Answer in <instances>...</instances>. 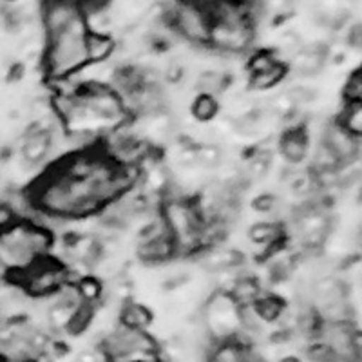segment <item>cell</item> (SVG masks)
I'll return each mask as SVG.
<instances>
[{
  "label": "cell",
  "mask_w": 362,
  "mask_h": 362,
  "mask_svg": "<svg viewBox=\"0 0 362 362\" xmlns=\"http://www.w3.org/2000/svg\"><path fill=\"white\" fill-rule=\"evenodd\" d=\"M54 232L31 219H21L0 232V274L17 279L40 259L53 255Z\"/></svg>",
  "instance_id": "1"
},
{
  "label": "cell",
  "mask_w": 362,
  "mask_h": 362,
  "mask_svg": "<svg viewBox=\"0 0 362 362\" xmlns=\"http://www.w3.org/2000/svg\"><path fill=\"white\" fill-rule=\"evenodd\" d=\"M87 35V21H82L62 33L45 38L40 66L47 82L57 83L73 78L89 64Z\"/></svg>",
  "instance_id": "2"
},
{
  "label": "cell",
  "mask_w": 362,
  "mask_h": 362,
  "mask_svg": "<svg viewBox=\"0 0 362 362\" xmlns=\"http://www.w3.org/2000/svg\"><path fill=\"white\" fill-rule=\"evenodd\" d=\"M100 351L109 362H161L160 348L147 329L118 325L103 335Z\"/></svg>",
  "instance_id": "3"
},
{
  "label": "cell",
  "mask_w": 362,
  "mask_h": 362,
  "mask_svg": "<svg viewBox=\"0 0 362 362\" xmlns=\"http://www.w3.org/2000/svg\"><path fill=\"white\" fill-rule=\"evenodd\" d=\"M199 319L216 342L230 341L241 332V306L232 299L228 292L216 290L205 300Z\"/></svg>",
  "instance_id": "4"
},
{
  "label": "cell",
  "mask_w": 362,
  "mask_h": 362,
  "mask_svg": "<svg viewBox=\"0 0 362 362\" xmlns=\"http://www.w3.org/2000/svg\"><path fill=\"white\" fill-rule=\"evenodd\" d=\"M15 281L22 284V288L28 292L31 299H45L73 279H71L66 263H62L54 255H47Z\"/></svg>",
  "instance_id": "5"
},
{
  "label": "cell",
  "mask_w": 362,
  "mask_h": 362,
  "mask_svg": "<svg viewBox=\"0 0 362 362\" xmlns=\"http://www.w3.org/2000/svg\"><path fill=\"white\" fill-rule=\"evenodd\" d=\"M54 125L49 127V125L31 122L21 134L18 153H21V161L29 170L38 169V167H42V165H45L51 160V154H53V134H51V129Z\"/></svg>",
  "instance_id": "6"
},
{
  "label": "cell",
  "mask_w": 362,
  "mask_h": 362,
  "mask_svg": "<svg viewBox=\"0 0 362 362\" xmlns=\"http://www.w3.org/2000/svg\"><path fill=\"white\" fill-rule=\"evenodd\" d=\"M319 141L328 148L329 153L334 154V158L339 161L341 167L361 158V140H357L354 134L346 131L339 124V119L325 124Z\"/></svg>",
  "instance_id": "7"
},
{
  "label": "cell",
  "mask_w": 362,
  "mask_h": 362,
  "mask_svg": "<svg viewBox=\"0 0 362 362\" xmlns=\"http://www.w3.org/2000/svg\"><path fill=\"white\" fill-rule=\"evenodd\" d=\"M277 153L290 167H300L310 156V134L306 125H288L277 140Z\"/></svg>",
  "instance_id": "8"
},
{
  "label": "cell",
  "mask_w": 362,
  "mask_h": 362,
  "mask_svg": "<svg viewBox=\"0 0 362 362\" xmlns=\"http://www.w3.org/2000/svg\"><path fill=\"white\" fill-rule=\"evenodd\" d=\"M136 252H138V257H140L141 263L154 264V267L169 263V261L177 257L176 243H174L173 235L169 232L151 239H138Z\"/></svg>",
  "instance_id": "9"
},
{
  "label": "cell",
  "mask_w": 362,
  "mask_h": 362,
  "mask_svg": "<svg viewBox=\"0 0 362 362\" xmlns=\"http://www.w3.org/2000/svg\"><path fill=\"white\" fill-rule=\"evenodd\" d=\"M326 54L328 47L322 44L303 45L299 53L288 62V71L296 73L300 78H313L325 67Z\"/></svg>",
  "instance_id": "10"
},
{
  "label": "cell",
  "mask_w": 362,
  "mask_h": 362,
  "mask_svg": "<svg viewBox=\"0 0 362 362\" xmlns=\"http://www.w3.org/2000/svg\"><path fill=\"white\" fill-rule=\"evenodd\" d=\"M228 87H230V78L221 69H203L192 80V90L196 95H210L219 98L228 90Z\"/></svg>",
  "instance_id": "11"
},
{
  "label": "cell",
  "mask_w": 362,
  "mask_h": 362,
  "mask_svg": "<svg viewBox=\"0 0 362 362\" xmlns=\"http://www.w3.org/2000/svg\"><path fill=\"white\" fill-rule=\"evenodd\" d=\"M118 321L122 325L129 326V328H138V329H147L148 326L153 325L154 317L153 312L147 308L141 303H136V300L127 299L125 303H122L118 312Z\"/></svg>",
  "instance_id": "12"
},
{
  "label": "cell",
  "mask_w": 362,
  "mask_h": 362,
  "mask_svg": "<svg viewBox=\"0 0 362 362\" xmlns=\"http://www.w3.org/2000/svg\"><path fill=\"white\" fill-rule=\"evenodd\" d=\"M228 293H230L232 299H234L239 306H250L255 305V300L259 299L261 293H263V288H261V283L255 279L254 276L243 272V274L235 279V283L232 284V288L228 290Z\"/></svg>",
  "instance_id": "13"
},
{
  "label": "cell",
  "mask_w": 362,
  "mask_h": 362,
  "mask_svg": "<svg viewBox=\"0 0 362 362\" xmlns=\"http://www.w3.org/2000/svg\"><path fill=\"white\" fill-rule=\"evenodd\" d=\"M118 49L115 37L107 33H90L87 35V54H89V64L107 62L109 58Z\"/></svg>",
  "instance_id": "14"
},
{
  "label": "cell",
  "mask_w": 362,
  "mask_h": 362,
  "mask_svg": "<svg viewBox=\"0 0 362 362\" xmlns=\"http://www.w3.org/2000/svg\"><path fill=\"white\" fill-rule=\"evenodd\" d=\"M288 64L281 62L277 60L270 69L267 71H261V73H255L248 76V86L250 89L254 90H268V89H274L277 83L283 82L286 76H288Z\"/></svg>",
  "instance_id": "15"
},
{
  "label": "cell",
  "mask_w": 362,
  "mask_h": 362,
  "mask_svg": "<svg viewBox=\"0 0 362 362\" xmlns=\"http://www.w3.org/2000/svg\"><path fill=\"white\" fill-rule=\"evenodd\" d=\"M219 111H221V103H219V98H216V96L194 95L192 102H190V115L199 124L214 122Z\"/></svg>",
  "instance_id": "16"
},
{
  "label": "cell",
  "mask_w": 362,
  "mask_h": 362,
  "mask_svg": "<svg viewBox=\"0 0 362 362\" xmlns=\"http://www.w3.org/2000/svg\"><path fill=\"white\" fill-rule=\"evenodd\" d=\"M225 161L221 145L216 141H199L196 144V165L202 170L219 169Z\"/></svg>",
  "instance_id": "17"
},
{
  "label": "cell",
  "mask_w": 362,
  "mask_h": 362,
  "mask_svg": "<svg viewBox=\"0 0 362 362\" xmlns=\"http://www.w3.org/2000/svg\"><path fill=\"white\" fill-rule=\"evenodd\" d=\"M255 310L259 313V317L263 319L267 325L270 322H277L281 319V315L286 310V303H284L283 297L276 296V293H261V297L255 300Z\"/></svg>",
  "instance_id": "18"
},
{
  "label": "cell",
  "mask_w": 362,
  "mask_h": 362,
  "mask_svg": "<svg viewBox=\"0 0 362 362\" xmlns=\"http://www.w3.org/2000/svg\"><path fill=\"white\" fill-rule=\"evenodd\" d=\"M337 119L350 134L362 140V100H346L344 109Z\"/></svg>",
  "instance_id": "19"
},
{
  "label": "cell",
  "mask_w": 362,
  "mask_h": 362,
  "mask_svg": "<svg viewBox=\"0 0 362 362\" xmlns=\"http://www.w3.org/2000/svg\"><path fill=\"white\" fill-rule=\"evenodd\" d=\"M100 306L90 305V303H82L78 308L74 310L71 315L69 322L66 326V332L69 335H82L83 332L90 328V325L95 322L96 313H98Z\"/></svg>",
  "instance_id": "20"
},
{
  "label": "cell",
  "mask_w": 362,
  "mask_h": 362,
  "mask_svg": "<svg viewBox=\"0 0 362 362\" xmlns=\"http://www.w3.org/2000/svg\"><path fill=\"white\" fill-rule=\"evenodd\" d=\"M252 209H254L257 214L272 216L276 214L277 210L281 209V199L277 198L276 194L263 192L259 194V196H255L254 202H252Z\"/></svg>",
  "instance_id": "21"
},
{
  "label": "cell",
  "mask_w": 362,
  "mask_h": 362,
  "mask_svg": "<svg viewBox=\"0 0 362 362\" xmlns=\"http://www.w3.org/2000/svg\"><path fill=\"white\" fill-rule=\"evenodd\" d=\"M17 221H21L17 210L13 209L8 202L0 199V232L9 228V226H13Z\"/></svg>",
  "instance_id": "22"
},
{
  "label": "cell",
  "mask_w": 362,
  "mask_h": 362,
  "mask_svg": "<svg viewBox=\"0 0 362 362\" xmlns=\"http://www.w3.org/2000/svg\"><path fill=\"white\" fill-rule=\"evenodd\" d=\"M346 40H348V45L354 47V49H362V24L351 25Z\"/></svg>",
  "instance_id": "23"
},
{
  "label": "cell",
  "mask_w": 362,
  "mask_h": 362,
  "mask_svg": "<svg viewBox=\"0 0 362 362\" xmlns=\"http://www.w3.org/2000/svg\"><path fill=\"white\" fill-rule=\"evenodd\" d=\"M351 351H354V362H362V332L355 329L354 334V342H351Z\"/></svg>",
  "instance_id": "24"
},
{
  "label": "cell",
  "mask_w": 362,
  "mask_h": 362,
  "mask_svg": "<svg viewBox=\"0 0 362 362\" xmlns=\"http://www.w3.org/2000/svg\"><path fill=\"white\" fill-rule=\"evenodd\" d=\"M232 4H238V6H252V4H259L263 0H228Z\"/></svg>",
  "instance_id": "25"
},
{
  "label": "cell",
  "mask_w": 362,
  "mask_h": 362,
  "mask_svg": "<svg viewBox=\"0 0 362 362\" xmlns=\"http://www.w3.org/2000/svg\"><path fill=\"white\" fill-rule=\"evenodd\" d=\"M281 362H303V361H300V358H297V357H284Z\"/></svg>",
  "instance_id": "26"
}]
</instances>
